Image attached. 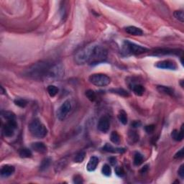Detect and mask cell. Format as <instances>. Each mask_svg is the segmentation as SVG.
<instances>
[{
	"label": "cell",
	"instance_id": "cell-1",
	"mask_svg": "<svg viewBox=\"0 0 184 184\" xmlns=\"http://www.w3.org/2000/svg\"><path fill=\"white\" fill-rule=\"evenodd\" d=\"M64 73V69L59 63L53 64L46 61L33 63L24 71V76L35 80H43L47 78L58 79Z\"/></svg>",
	"mask_w": 184,
	"mask_h": 184
},
{
	"label": "cell",
	"instance_id": "cell-2",
	"mask_svg": "<svg viewBox=\"0 0 184 184\" xmlns=\"http://www.w3.org/2000/svg\"><path fill=\"white\" fill-rule=\"evenodd\" d=\"M107 56V50L104 46L91 43L78 51L74 56V60L79 65H84L85 63L96 65L105 62Z\"/></svg>",
	"mask_w": 184,
	"mask_h": 184
},
{
	"label": "cell",
	"instance_id": "cell-3",
	"mask_svg": "<svg viewBox=\"0 0 184 184\" xmlns=\"http://www.w3.org/2000/svg\"><path fill=\"white\" fill-rule=\"evenodd\" d=\"M122 53L125 56H135L143 54L148 52L150 50L147 47L138 45L129 40H125L122 43Z\"/></svg>",
	"mask_w": 184,
	"mask_h": 184
},
{
	"label": "cell",
	"instance_id": "cell-4",
	"mask_svg": "<svg viewBox=\"0 0 184 184\" xmlns=\"http://www.w3.org/2000/svg\"><path fill=\"white\" fill-rule=\"evenodd\" d=\"M29 131L33 137L44 138L47 135V130L38 119H35L30 123Z\"/></svg>",
	"mask_w": 184,
	"mask_h": 184
},
{
	"label": "cell",
	"instance_id": "cell-5",
	"mask_svg": "<svg viewBox=\"0 0 184 184\" xmlns=\"http://www.w3.org/2000/svg\"><path fill=\"white\" fill-rule=\"evenodd\" d=\"M89 82L93 85L99 87L107 86L110 84L111 79L108 76L103 73H94L92 74L88 78Z\"/></svg>",
	"mask_w": 184,
	"mask_h": 184
},
{
	"label": "cell",
	"instance_id": "cell-6",
	"mask_svg": "<svg viewBox=\"0 0 184 184\" xmlns=\"http://www.w3.org/2000/svg\"><path fill=\"white\" fill-rule=\"evenodd\" d=\"M71 109V103L69 100H66L61 104L57 111V117L61 121H63L68 116L69 111Z\"/></svg>",
	"mask_w": 184,
	"mask_h": 184
},
{
	"label": "cell",
	"instance_id": "cell-7",
	"mask_svg": "<svg viewBox=\"0 0 184 184\" xmlns=\"http://www.w3.org/2000/svg\"><path fill=\"white\" fill-rule=\"evenodd\" d=\"M17 124L16 119L7 120V123L3 127L2 132L5 137H11L15 134V131L17 129Z\"/></svg>",
	"mask_w": 184,
	"mask_h": 184
},
{
	"label": "cell",
	"instance_id": "cell-8",
	"mask_svg": "<svg viewBox=\"0 0 184 184\" xmlns=\"http://www.w3.org/2000/svg\"><path fill=\"white\" fill-rule=\"evenodd\" d=\"M155 67L160 69H166V70H176L178 66L174 61H171V60H164L157 62L155 63Z\"/></svg>",
	"mask_w": 184,
	"mask_h": 184
},
{
	"label": "cell",
	"instance_id": "cell-9",
	"mask_svg": "<svg viewBox=\"0 0 184 184\" xmlns=\"http://www.w3.org/2000/svg\"><path fill=\"white\" fill-rule=\"evenodd\" d=\"M97 128L100 132H103V133H107L110 128V122H109V118L106 116H102L99 120Z\"/></svg>",
	"mask_w": 184,
	"mask_h": 184
},
{
	"label": "cell",
	"instance_id": "cell-10",
	"mask_svg": "<svg viewBox=\"0 0 184 184\" xmlns=\"http://www.w3.org/2000/svg\"><path fill=\"white\" fill-rule=\"evenodd\" d=\"M183 53V50H179V49H160L155 51V55H177V56H180Z\"/></svg>",
	"mask_w": 184,
	"mask_h": 184
},
{
	"label": "cell",
	"instance_id": "cell-11",
	"mask_svg": "<svg viewBox=\"0 0 184 184\" xmlns=\"http://www.w3.org/2000/svg\"><path fill=\"white\" fill-rule=\"evenodd\" d=\"M31 148L38 153L44 154L47 152V146L41 142H36L32 143Z\"/></svg>",
	"mask_w": 184,
	"mask_h": 184
},
{
	"label": "cell",
	"instance_id": "cell-12",
	"mask_svg": "<svg viewBox=\"0 0 184 184\" xmlns=\"http://www.w3.org/2000/svg\"><path fill=\"white\" fill-rule=\"evenodd\" d=\"M102 149H103L104 151H106L107 152V153H124L125 151H126V149H125V148H114V147L108 144V143H107V144L103 147Z\"/></svg>",
	"mask_w": 184,
	"mask_h": 184
},
{
	"label": "cell",
	"instance_id": "cell-13",
	"mask_svg": "<svg viewBox=\"0 0 184 184\" xmlns=\"http://www.w3.org/2000/svg\"><path fill=\"white\" fill-rule=\"evenodd\" d=\"M15 168L14 166L10 165H5L2 166V168H1V176L2 177H9L12 176L14 173H15Z\"/></svg>",
	"mask_w": 184,
	"mask_h": 184
},
{
	"label": "cell",
	"instance_id": "cell-14",
	"mask_svg": "<svg viewBox=\"0 0 184 184\" xmlns=\"http://www.w3.org/2000/svg\"><path fill=\"white\" fill-rule=\"evenodd\" d=\"M99 164V158L96 156H92L90 157L89 161H88L87 165H86V168L87 171L89 172L95 171L97 165Z\"/></svg>",
	"mask_w": 184,
	"mask_h": 184
},
{
	"label": "cell",
	"instance_id": "cell-15",
	"mask_svg": "<svg viewBox=\"0 0 184 184\" xmlns=\"http://www.w3.org/2000/svg\"><path fill=\"white\" fill-rule=\"evenodd\" d=\"M125 32L128 34L132 35H135V36H141L143 35V31L140 28L134 27V26H128V27L125 28Z\"/></svg>",
	"mask_w": 184,
	"mask_h": 184
},
{
	"label": "cell",
	"instance_id": "cell-16",
	"mask_svg": "<svg viewBox=\"0 0 184 184\" xmlns=\"http://www.w3.org/2000/svg\"><path fill=\"white\" fill-rule=\"evenodd\" d=\"M131 89L134 92V93L137 96H142L145 92V88L142 85L139 84H134L131 85Z\"/></svg>",
	"mask_w": 184,
	"mask_h": 184
},
{
	"label": "cell",
	"instance_id": "cell-17",
	"mask_svg": "<svg viewBox=\"0 0 184 184\" xmlns=\"http://www.w3.org/2000/svg\"><path fill=\"white\" fill-rule=\"evenodd\" d=\"M171 137L176 141H181L183 139V125L181 126L180 132L177 130H174L171 132Z\"/></svg>",
	"mask_w": 184,
	"mask_h": 184
},
{
	"label": "cell",
	"instance_id": "cell-18",
	"mask_svg": "<svg viewBox=\"0 0 184 184\" xmlns=\"http://www.w3.org/2000/svg\"><path fill=\"white\" fill-rule=\"evenodd\" d=\"M157 90L161 93L169 95V96H173V95H174V91H173V88L168 87V86H157Z\"/></svg>",
	"mask_w": 184,
	"mask_h": 184
},
{
	"label": "cell",
	"instance_id": "cell-19",
	"mask_svg": "<svg viewBox=\"0 0 184 184\" xmlns=\"http://www.w3.org/2000/svg\"><path fill=\"white\" fill-rule=\"evenodd\" d=\"M128 140L131 145L137 143L139 141V134L136 131H130L128 133Z\"/></svg>",
	"mask_w": 184,
	"mask_h": 184
},
{
	"label": "cell",
	"instance_id": "cell-20",
	"mask_svg": "<svg viewBox=\"0 0 184 184\" xmlns=\"http://www.w3.org/2000/svg\"><path fill=\"white\" fill-rule=\"evenodd\" d=\"M110 91L111 92V93H116V94H118V95H119V96H123V97H128L129 96H130L129 92L122 88H111V89H110Z\"/></svg>",
	"mask_w": 184,
	"mask_h": 184
},
{
	"label": "cell",
	"instance_id": "cell-21",
	"mask_svg": "<svg viewBox=\"0 0 184 184\" xmlns=\"http://www.w3.org/2000/svg\"><path fill=\"white\" fill-rule=\"evenodd\" d=\"M51 162V159L50 157H45L43 160H42L41 163L40 165V171H45V170H47L49 168V166L50 165Z\"/></svg>",
	"mask_w": 184,
	"mask_h": 184
},
{
	"label": "cell",
	"instance_id": "cell-22",
	"mask_svg": "<svg viewBox=\"0 0 184 184\" xmlns=\"http://www.w3.org/2000/svg\"><path fill=\"white\" fill-rule=\"evenodd\" d=\"M19 155L20 157L22 158H29L33 156V153H32L31 150L28 148H22L19 150Z\"/></svg>",
	"mask_w": 184,
	"mask_h": 184
},
{
	"label": "cell",
	"instance_id": "cell-23",
	"mask_svg": "<svg viewBox=\"0 0 184 184\" xmlns=\"http://www.w3.org/2000/svg\"><path fill=\"white\" fill-rule=\"evenodd\" d=\"M1 116L7 120L16 119L15 114L10 111H1Z\"/></svg>",
	"mask_w": 184,
	"mask_h": 184
},
{
	"label": "cell",
	"instance_id": "cell-24",
	"mask_svg": "<svg viewBox=\"0 0 184 184\" xmlns=\"http://www.w3.org/2000/svg\"><path fill=\"white\" fill-rule=\"evenodd\" d=\"M47 92H48L49 95H50L51 97H54L55 96H56L57 93H58V91H59L58 88L53 86V85H50V86H47Z\"/></svg>",
	"mask_w": 184,
	"mask_h": 184
},
{
	"label": "cell",
	"instance_id": "cell-25",
	"mask_svg": "<svg viewBox=\"0 0 184 184\" xmlns=\"http://www.w3.org/2000/svg\"><path fill=\"white\" fill-rule=\"evenodd\" d=\"M143 162V156L139 153H136L134 156V164L135 165H140Z\"/></svg>",
	"mask_w": 184,
	"mask_h": 184
},
{
	"label": "cell",
	"instance_id": "cell-26",
	"mask_svg": "<svg viewBox=\"0 0 184 184\" xmlns=\"http://www.w3.org/2000/svg\"><path fill=\"white\" fill-rule=\"evenodd\" d=\"M67 165V160H65V158L62 159V160H59L57 162V164H56V168H55V169H56V172H58V171H61L62 169L64 168Z\"/></svg>",
	"mask_w": 184,
	"mask_h": 184
},
{
	"label": "cell",
	"instance_id": "cell-27",
	"mask_svg": "<svg viewBox=\"0 0 184 184\" xmlns=\"http://www.w3.org/2000/svg\"><path fill=\"white\" fill-rule=\"evenodd\" d=\"M118 119L120 121V122L122 123L123 125H127V114L124 110H121L118 114Z\"/></svg>",
	"mask_w": 184,
	"mask_h": 184
},
{
	"label": "cell",
	"instance_id": "cell-28",
	"mask_svg": "<svg viewBox=\"0 0 184 184\" xmlns=\"http://www.w3.org/2000/svg\"><path fill=\"white\" fill-rule=\"evenodd\" d=\"M85 156H86V153L85 151H79L74 157V162H82L84 161Z\"/></svg>",
	"mask_w": 184,
	"mask_h": 184
},
{
	"label": "cell",
	"instance_id": "cell-29",
	"mask_svg": "<svg viewBox=\"0 0 184 184\" xmlns=\"http://www.w3.org/2000/svg\"><path fill=\"white\" fill-rule=\"evenodd\" d=\"M85 95L87 97L88 99L91 101V102H94V101L96 99V93L91 89L87 90V91H86V93H85Z\"/></svg>",
	"mask_w": 184,
	"mask_h": 184
},
{
	"label": "cell",
	"instance_id": "cell-30",
	"mask_svg": "<svg viewBox=\"0 0 184 184\" xmlns=\"http://www.w3.org/2000/svg\"><path fill=\"white\" fill-rule=\"evenodd\" d=\"M14 102H15L16 105L22 108L25 107L27 105L28 103L27 100L24 99H21V98H17L16 99H15V101H14Z\"/></svg>",
	"mask_w": 184,
	"mask_h": 184
},
{
	"label": "cell",
	"instance_id": "cell-31",
	"mask_svg": "<svg viewBox=\"0 0 184 184\" xmlns=\"http://www.w3.org/2000/svg\"><path fill=\"white\" fill-rule=\"evenodd\" d=\"M110 139L114 144H119L120 142V136L116 132H112L110 135Z\"/></svg>",
	"mask_w": 184,
	"mask_h": 184
},
{
	"label": "cell",
	"instance_id": "cell-32",
	"mask_svg": "<svg viewBox=\"0 0 184 184\" xmlns=\"http://www.w3.org/2000/svg\"><path fill=\"white\" fill-rule=\"evenodd\" d=\"M175 18L178 19L180 22H184V15H183V10H176L173 13Z\"/></svg>",
	"mask_w": 184,
	"mask_h": 184
},
{
	"label": "cell",
	"instance_id": "cell-33",
	"mask_svg": "<svg viewBox=\"0 0 184 184\" xmlns=\"http://www.w3.org/2000/svg\"><path fill=\"white\" fill-rule=\"evenodd\" d=\"M102 172L105 176H110L111 174V169L109 165H108V164L104 165L103 167H102Z\"/></svg>",
	"mask_w": 184,
	"mask_h": 184
},
{
	"label": "cell",
	"instance_id": "cell-34",
	"mask_svg": "<svg viewBox=\"0 0 184 184\" xmlns=\"http://www.w3.org/2000/svg\"><path fill=\"white\" fill-rule=\"evenodd\" d=\"M115 173L119 177H121V178H122L125 175V171H124V169L122 167H120V166H116V167L115 168Z\"/></svg>",
	"mask_w": 184,
	"mask_h": 184
},
{
	"label": "cell",
	"instance_id": "cell-35",
	"mask_svg": "<svg viewBox=\"0 0 184 184\" xmlns=\"http://www.w3.org/2000/svg\"><path fill=\"white\" fill-rule=\"evenodd\" d=\"M73 181L74 183H76V184H80V183H84V180H83L82 177H81V176H79V175H76V176H75L73 177Z\"/></svg>",
	"mask_w": 184,
	"mask_h": 184
},
{
	"label": "cell",
	"instance_id": "cell-36",
	"mask_svg": "<svg viewBox=\"0 0 184 184\" xmlns=\"http://www.w3.org/2000/svg\"><path fill=\"white\" fill-rule=\"evenodd\" d=\"M145 130L146 132H148V134L152 133V132H153L154 130H155V125H147V126L145 127Z\"/></svg>",
	"mask_w": 184,
	"mask_h": 184
},
{
	"label": "cell",
	"instance_id": "cell-37",
	"mask_svg": "<svg viewBox=\"0 0 184 184\" xmlns=\"http://www.w3.org/2000/svg\"><path fill=\"white\" fill-rule=\"evenodd\" d=\"M183 157V148L180 149L179 151L177 152L176 155H175L174 158L175 159H181Z\"/></svg>",
	"mask_w": 184,
	"mask_h": 184
},
{
	"label": "cell",
	"instance_id": "cell-38",
	"mask_svg": "<svg viewBox=\"0 0 184 184\" xmlns=\"http://www.w3.org/2000/svg\"><path fill=\"white\" fill-rule=\"evenodd\" d=\"M178 173L180 178H181L182 179H183L184 178V165H181V166L180 167V168L178 169Z\"/></svg>",
	"mask_w": 184,
	"mask_h": 184
},
{
	"label": "cell",
	"instance_id": "cell-39",
	"mask_svg": "<svg viewBox=\"0 0 184 184\" xmlns=\"http://www.w3.org/2000/svg\"><path fill=\"white\" fill-rule=\"evenodd\" d=\"M109 161L111 165H115L116 163V158L115 157H109Z\"/></svg>",
	"mask_w": 184,
	"mask_h": 184
},
{
	"label": "cell",
	"instance_id": "cell-40",
	"mask_svg": "<svg viewBox=\"0 0 184 184\" xmlns=\"http://www.w3.org/2000/svg\"><path fill=\"white\" fill-rule=\"evenodd\" d=\"M148 165H145L144 167H143L140 170V173H146L147 171H148Z\"/></svg>",
	"mask_w": 184,
	"mask_h": 184
},
{
	"label": "cell",
	"instance_id": "cell-41",
	"mask_svg": "<svg viewBox=\"0 0 184 184\" xmlns=\"http://www.w3.org/2000/svg\"><path fill=\"white\" fill-rule=\"evenodd\" d=\"M140 125H141V123L139 122L135 121V122H134L132 124V126L133 127H139Z\"/></svg>",
	"mask_w": 184,
	"mask_h": 184
},
{
	"label": "cell",
	"instance_id": "cell-42",
	"mask_svg": "<svg viewBox=\"0 0 184 184\" xmlns=\"http://www.w3.org/2000/svg\"><path fill=\"white\" fill-rule=\"evenodd\" d=\"M1 94H4V92H5V91L4 90V88H3L2 86H1Z\"/></svg>",
	"mask_w": 184,
	"mask_h": 184
},
{
	"label": "cell",
	"instance_id": "cell-43",
	"mask_svg": "<svg viewBox=\"0 0 184 184\" xmlns=\"http://www.w3.org/2000/svg\"><path fill=\"white\" fill-rule=\"evenodd\" d=\"M183 80H181V81H180V85H181V87H182V88H183Z\"/></svg>",
	"mask_w": 184,
	"mask_h": 184
}]
</instances>
